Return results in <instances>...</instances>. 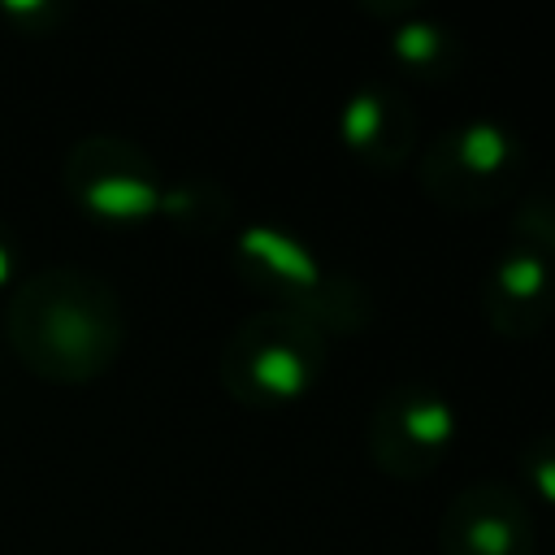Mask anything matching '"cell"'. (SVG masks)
<instances>
[{"mask_svg":"<svg viewBox=\"0 0 555 555\" xmlns=\"http://www.w3.org/2000/svg\"><path fill=\"white\" fill-rule=\"evenodd\" d=\"M4 338L13 356L52 386H87L104 377L126 347V308L108 278L52 264L17 282Z\"/></svg>","mask_w":555,"mask_h":555,"instance_id":"obj_1","label":"cell"},{"mask_svg":"<svg viewBox=\"0 0 555 555\" xmlns=\"http://www.w3.org/2000/svg\"><path fill=\"white\" fill-rule=\"evenodd\" d=\"M234 273L247 291L264 295L269 308H286L312 321L325 338L360 334L373 321L364 286L325 264L299 234L273 221H251L234 238Z\"/></svg>","mask_w":555,"mask_h":555,"instance_id":"obj_2","label":"cell"},{"mask_svg":"<svg viewBox=\"0 0 555 555\" xmlns=\"http://www.w3.org/2000/svg\"><path fill=\"white\" fill-rule=\"evenodd\" d=\"M325 356L330 338L312 321L286 308H264L230 330L217 356V377L234 403L251 412H282L312 395L325 373Z\"/></svg>","mask_w":555,"mask_h":555,"instance_id":"obj_3","label":"cell"},{"mask_svg":"<svg viewBox=\"0 0 555 555\" xmlns=\"http://www.w3.org/2000/svg\"><path fill=\"white\" fill-rule=\"evenodd\" d=\"M525 178V143L494 117L442 126L416 152V186L447 212H481L516 199Z\"/></svg>","mask_w":555,"mask_h":555,"instance_id":"obj_4","label":"cell"},{"mask_svg":"<svg viewBox=\"0 0 555 555\" xmlns=\"http://www.w3.org/2000/svg\"><path fill=\"white\" fill-rule=\"evenodd\" d=\"M65 195L104 225H134L160 212L165 178L156 160L121 134H82L61 165Z\"/></svg>","mask_w":555,"mask_h":555,"instance_id":"obj_5","label":"cell"},{"mask_svg":"<svg viewBox=\"0 0 555 555\" xmlns=\"http://www.w3.org/2000/svg\"><path fill=\"white\" fill-rule=\"evenodd\" d=\"M455 425V403L434 382H395L364 421V447L373 468L390 481H421L451 451Z\"/></svg>","mask_w":555,"mask_h":555,"instance_id":"obj_6","label":"cell"},{"mask_svg":"<svg viewBox=\"0 0 555 555\" xmlns=\"http://www.w3.org/2000/svg\"><path fill=\"white\" fill-rule=\"evenodd\" d=\"M442 555H533L538 525L520 486L481 477L451 494L438 520Z\"/></svg>","mask_w":555,"mask_h":555,"instance_id":"obj_7","label":"cell"},{"mask_svg":"<svg viewBox=\"0 0 555 555\" xmlns=\"http://www.w3.org/2000/svg\"><path fill=\"white\" fill-rule=\"evenodd\" d=\"M338 139L360 165L399 173L421 147V121L399 87L360 82L338 108Z\"/></svg>","mask_w":555,"mask_h":555,"instance_id":"obj_8","label":"cell"},{"mask_svg":"<svg viewBox=\"0 0 555 555\" xmlns=\"http://www.w3.org/2000/svg\"><path fill=\"white\" fill-rule=\"evenodd\" d=\"M551 312H555V264L525 243H507L481 278V317L499 338L525 343L542 334Z\"/></svg>","mask_w":555,"mask_h":555,"instance_id":"obj_9","label":"cell"},{"mask_svg":"<svg viewBox=\"0 0 555 555\" xmlns=\"http://www.w3.org/2000/svg\"><path fill=\"white\" fill-rule=\"evenodd\" d=\"M386 48H390V61L416 82H447L460 74V61H464V43H460L455 26L429 17L412 4H403L399 22L390 26Z\"/></svg>","mask_w":555,"mask_h":555,"instance_id":"obj_10","label":"cell"},{"mask_svg":"<svg viewBox=\"0 0 555 555\" xmlns=\"http://www.w3.org/2000/svg\"><path fill=\"white\" fill-rule=\"evenodd\" d=\"M234 212V199L221 182L212 178H186V182H165L160 195V217H169L186 234H217Z\"/></svg>","mask_w":555,"mask_h":555,"instance_id":"obj_11","label":"cell"},{"mask_svg":"<svg viewBox=\"0 0 555 555\" xmlns=\"http://www.w3.org/2000/svg\"><path fill=\"white\" fill-rule=\"evenodd\" d=\"M512 234H516V243L542 251L555 264V186H538V191H525L516 199Z\"/></svg>","mask_w":555,"mask_h":555,"instance_id":"obj_12","label":"cell"},{"mask_svg":"<svg viewBox=\"0 0 555 555\" xmlns=\"http://www.w3.org/2000/svg\"><path fill=\"white\" fill-rule=\"evenodd\" d=\"M516 473H520L525 499H538V503L555 507V429H538L520 442Z\"/></svg>","mask_w":555,"mask_h":555,"instance_id":"obj_13","label":"cell"},{"mask_svg":"<svg viewBox=\"0 0 555 555\" xmlns=\"http://www.w3.org/2000/svg\"><path fill=\"white\" fill-rule=\"evenodd\" d=\"M17 269H22V247H17V234L0 221V291L17 282Z\"/></svg>","mask_w":555,"mask_h":555,"instance_id":"obj_14","label":"cell"}]
</instances>
